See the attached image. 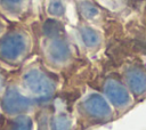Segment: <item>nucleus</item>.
Segmentation results:
<instances>
[{"label":"nucleus","mask_w":146,"mask_h":130,"mask_svg":"<svg viewBox=\"0 0 146 130\" xmlns=\"http://www.w3.org/2000/svg\"><path fill=\"white\" fill-rule=\"evenodd\" d=\"M22 0H1V2L6 6V7H13V6H16L21 2Z\"/></svg>","instance_id":"1"}]
</instances>
